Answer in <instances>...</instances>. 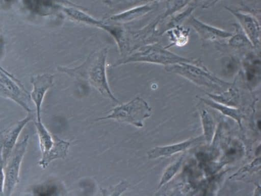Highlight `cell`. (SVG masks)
<instances>
[{
    "instance_id": "6da1fadb",
    "label": "cell",
    "mask_w": 261,
    "mask_h": 196,
    "mask_svg": "<svg viewBox=\"0 0 261 196\" xmlns=\"http://www.w3.org/2000/svg\"><path fill=\"white\" fill-rule=\"evenodd\" d=\"M107 51V48H103L91 55L83 65L77 68L69 69L61 67L60 70L71 75L85 74L91 84L102 95L118 102L109 88L106 77V60Z\"/></svg>"
},
{
    "instance_id": "7a4b0ae2",
    "label": "cell",
    "mask_w": 261,
    "mask_h": 196,
    "mask_svg": "<svg viewBox=\"0 0 261 196\" xmlns=\"http://www.w3.org/2000/svg\"><path fill=\"white\" fill-rule=\"evenodd\" d=\"M35 125L42 152V158L39 164L44 168L53 160L64 157L69 143L52 136L41 121H35Z\"/></svg>"
},
{
    "instance_id": "3957f363",
    "label": "cell",
    "mask_w": 261,
    "mask_h": 196,
    "mask_svg": "<svg viewBox=\"0 0 261 196\" xmlns=\"http://www.w3.org/2000/svg\"><path fill=\"white\" fill-rule=\"evenodd\" d=\"M150 108L146 102L137 97L126 104L115 107L109 115L98 119L113 118L141 127L143 120L150 115Z\"/></svg>"
},
{
    "instance_id": "277c9868",
    "label": "cell",
    "mask_w": 261,
    "mask_h": 196,
    "mask_svg": "<svg viewBox=\"0 0 261 196\" xmlns=\"http://www.w3.org/2000/svg\"><path fill=\"white\" fill-rule=\"evenodd\" d=\"M28 139L29 136L26 135L16 143L5 165L4 195H11L19 182L20 165L26 151Z\"/></svg>"
},
{
    "instance_id": "5b68a950",
    "label": "cell",
    "mask_w": 261,
    "mask_h": 196,
    "mask_svg": "<svg viewBox=\"0 0 261 196\" xmlns=\"http://www.w3.org/2000/svg\"><path fill=\"white\" fill-rule=\"evenodd\" d=\"M136 61L167 64L191 62L190 60L179 57L159 46L150 45L143 47L138 52L117 64Z\"/></svg>"
},
{
    "instance_id": "8992f818",
    "label": "cell",
    "mask_w": 261,
    "mask_h": 196,
    "mask_svg": "<svg viewBox=\"0 0 261 196\" xmlns=\"http://www.w3.org/2000/svg\"><path fill=\"white\" fill-rule=\"evenodd\" d=\"M171 65L167 67V69L178 73L200 85L213 87H216L217 86L218 87L227 86L229 84L214 77L205 69L186 62H179Z\"/></svg>"
},
{
    "instance_id": "52a82bcc",
    "label": "cell",
    "mask_w": 261,
    "mask_h": 196,
    "mask_svg": "<svg viewBox=\"0 0 261 196\" xmlns=\"http://www.w3.org/2000/svg\"><path fill=\"white\" fill-rule=\"evenodd\" d=\"M53 76L43 74L34 78L32 80L33 89L31 97L36 108L37 120L41 121V108L45 94L52 86Z\"/></svg>"
},
{
    "instance_id": "ba28073f",
    "label": "cell",
    "mask_w": 261,
    "mask_h": 196,
    "mask_svg": "<svg viewBox=\"0 0 261 196\" xmlns=\"http://www.w3.org/2000/svg\"><path fill=\"white\" fill-rule=\"evenodd\" d=\"M31 118L30 116L28 115L13 126L5 134L1 144L2 155L4 166L16 144L19 134Z\"/></svg>"
},
{
    "instance_id": "9c48e42d",
    "label": "cell",
    "mask_w": 261,
    "mask_h": 196,
    "mask_svg": "<svg viewBox=\"0 0 261 196\" xmlns=\"http://www.w3.org/2000/svg\"><path fill=\"white\" fill-rule=\"evenodd\" d=\"M79 8L70 6L62 7L63 10L67 15L75 20L92 24L107 30L116 38L118 42L119 41V38L120 37L119 31H116L115 28L112 27L110 26H107L106 23H103L102 21H100L96 20L92 16L79 9Z\"/></svg>"
},
{
    "instance_id": "30bf717a",
    "label": "cell",
    "mask_w": 261,
    "mask_h": 196,
    "mask_svg": "<svg viewBox=\"0 0 261 196\" xmlns=\"http://www.w3.org/2000/svg\"><path fill=\"white\" fill-rule=\"evenodd\" d=\"M202 139V137L200 136L176 144L156 147L151 150L148 153V158L149 159H154L172 155L175 153L186 150L191 145L198 143Z\"/></svg>"
},
{
    "instance_id": "8fae6325",
    "label": "cell",
    "mask_w": 261,
    "mask_h": 196,
    "mask_svg": "<svg viewBox=\"0 0 261 196\" xmlns=\"http://www.w3.org/2000/svg\"><path fill=\"white\" fill-rule=\"evenodd\" d=\"M190 22L200 36L206 39L213 40L232 36L230 33L206 25L193 18H191Z\"/></svg>"
},
{
    "instance_id": "7c38bea8",
    "label": "cell",
    "mask_w": 261,
    "mask_h": 196,
    "mask_svg": "<svg viewBox=\"0 0 261 196\" xmlns=\"http://www.w3.org/2000/svg\"><path fill=\"white\" fill-rule=\"evenodd\" d=\"M234 14L239 20L249 41L253 45H257L259 42V27L256 19L249 15L237 13Z\"/></svg>"
},
{
    "instance_id": "4fadbf2b",
    "label": "cell",
    "mask_w": 261,
    "mask_h": 196,
    "mask_svg": "<svg viewBox=\"0 0 261 196\" xmlns=\"http://www.w3.org/2000/svg\"><path fill=\"white\" fill-rule=\"evenodd\" d=\"M150 10V7L147 5L138 6L112 16L110 19L119 21H126L143 15Z\"/></svg>"
},
{
    "instance_id": "5bb4252c",
    "label": "cell",
    "mask_w": 261,
    "mask_h": 196,
    "mask_svg": "<svg viewBox=\"0 0 261 196\" xmlns=\"http://www.w3.org/2000/svg\"><path fill=\"white\" fill-rule=\"evenodd\" d=\"M203 101L206 103L207 105L211 106V107L219 110L221 112H222L225 115H227L229 116L236 120H237L239 123H240V120L242 118V115L239 110L231 109L226 106H222L220 104H218L216 103H214L209 100H203Z\"/></svg>"
},
{
    "instance_id": "9a60e30c",
    "label": "cell",
    "mask_w": 261,
    "mask_h": 196,
    "mask_svg": "<svg viewBox=\"0 0 261 196\" xmlns=\"http://www.w3.org/2000/svg\"><path fill=\"white\" fill-rule=\"evenodd\" d=\"M182 160V158H180L178 160L175 161L171 164L165 170L163 174L162 177L161 179L159 188L161 187L163 185L168 182L174 175L179 170Z\"/></svg>"
},
{
    "instance_id": "2e32d148",
    "label": "cell",
    "mask_w": 261,
    "mask_h": 196,
    "mask_svg": "<svg viewBox=\"0 0 261 196\" xmlns=\"http://www.w3.org/2000/svg\"><path fill=\"white\" fill-rule=\"evenodd\" d=\"M202 120L205 138L207 141H210L213 134L214 127L213 121L206 111H203L202 113Z\"/></svg>"
},
{
    "instance_id": "e0dca14e",
    "label": "cell",
    "mask_w": 261,
    "mask_h": 196,
    "mask_svg": "<svg viewBox=\"0 0 261 196\" xmlns=\"http://www.w3.org/2000/svg\"><path fill=\"white\" fill-rule=\"evenodd\" d=\"M4 162L2 155V146H0V195H4V185L5 180V173L4 169Z\"/></svg>"
},
{
    "instance_id": "ac0fdd59",
    "label": "cell",
    "mask_w": 261,
    "mask_h": 196,
    "mask_svg": "<svg viewBox=\"0 0 261 196\" xmlns=\"http://www.w3.org/2000/svg\"><path fill=\"white\" fill-rule=\"evenodd\" d=\"M56 187L53 186H42L35 189V192L39 195H50L53 193Z\"/></svg>"
},
{
    "instance_id": "d6986e66",
    "label": "cell",
    "mask_w": 261,
    "mask_h": 196,
    "mask_svg": "<svg viewBox=\"0 0 261 196\" xmlns=\"http://www.w3.org/2000/svg\"><path fill=\"white\" fill-rule=\"evenodd\" d=\"M257 126H258V128L260 129V120H259L258 121Z\"/></svg>"
}]
</instances>
